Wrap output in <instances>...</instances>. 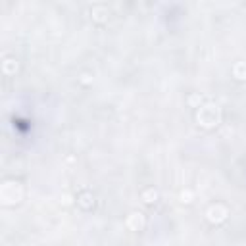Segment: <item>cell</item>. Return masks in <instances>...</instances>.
<instances>
[{"instance_id":"6da1fadb","label":"cell","mask_w":246,"mask_h":246,"mask_svg":"<svg viewBox=\"0 0 246 246\" xmlns=\"http://www.w3.org/2000/svg\"><path fill=\"white\" fill-rule=\"evenodd\" d=\"M142 198H144V202H146V204H150V202H156V198H158V192H156V190H150V192H146L144 196H142Z\"/></svg>"}]
</instances>
